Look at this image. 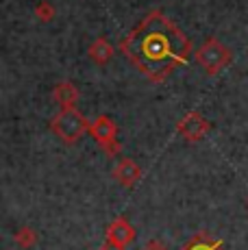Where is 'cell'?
<instances>
[{
    "label": "cell",
    "mask_w": 248,
    "mask_h": 250,
    "mask_svg": "<svg viewBox=\"0 0 248 250\" xmlns=\"http://www.w3.org/2000/svg\"><path fill=\"white\" fill-rule=\"evenodd\" d=\"M120 50L142 74L159 83L187 61L192 42L170 18L152 11L124 37Z\"/></svg>",
    "instance_id": "6da1fadb"
},
{
    "label": "cell",
    "mask_w": 248,
    "mask_h": 250,
    "mask_svg": "<svg viewBox=\"0 0 248 250\" xmlns=\"http://www.w3.org/2000/svg\"><path fill=\"white\" fill-rule=\"evenodd\" d=\"M50 131L55 133L61 142L65 144H76L85 133L89 131V122L85 115L74 107H63L59 113L52 115L50 120Z\"/></svg>",
    "instance_id": "7a4b0ae2"
},
{
    "label": "cell",
    "mask_w": 248,
    "mask_h": 250,
    "mask_svg": "<svg viewBox=\"0 0 248 250\" xmlns=\"http://www.w3.org/2000/svg\"><path fill=\"white\" fill-rule=\"evenodd\" d=\"M196 61L207 74L213 76L231 63V50H228L222 42H218L216 37H209L196 50Z\"/></svg>",
    "instance_id": "3957f363"
},
{
    "label": "cell",
    "mask_w": 248,
    "mask_h": 250,
    "mask_svg": "<svg viewBox=\"0 0 248 250\" xmlns=\"http://www.w3.org/2000/svg\"><path fill=\"white\" fill-rule=\"evenodd\" d=\"M89 133H92V137L96 139L109 155H116L118 152L116 124L111 122V118H107V115H98V118L89 124Z\"/></svg>",
    "instance_id": "277c9868"
},
{
    "label": "cell",
    "mask_w": 248,
    "mask_h": 250,
    "mask_svg": "<svg viewBox=\"0 0 248 250\" xmlns=\"http://www.w3.org/2000/svg\"><path fill=\"white\" fill-rule=\"evenodd\" d=\"M176 131H179L181 137L189 139V142H198V139H203L209 131H211V124H209V120H205L198 111H192L176 124Z\"/></svg>",
    "instance_id": "5b68a950"
},
{
    "label": "cell",
    "mask_w": 248,
    "mask_h": 250,
    "mask_svg": "<svg viewBox=\"0 0 248 250\" xmlns=\"http://www.w3.org/2000/svg\"><path fill=\"white\" fill-rule=\"evenodd\" d=\"M113 176H116V181L124 187H135V183L142 179V167L131 159H122L113 167Z\"/></svg>",
    "instance_id": "8992f818"
},
{
    "label": "cell",
    "mask_w": 248,
    "mask_h": 250,
    "mask_svg": "<svg viewBox=\"0 0 248 250\" xmlns=\"http://www.w3.org/2000/svg\"><path fill=\"white\" fill-rule=\"evenodd\" d=\"M107 239H111V242H116V244H122V246H128V244H133V239H135V230H133V227L128 224L126 218H116L107 227Z\"/></svg>",
    "instance_id": "52a82bcc"
},
{
    "label": "cell",
    "mask_w": 248,
    "mask_h": 250,
    "mask_svg": "<svg viewBox=\"0 0 248 250\" xmlns=\"http://www.w3.org/2000/svg\"><path fill=\"white\" fill-rule=\"evenodd\" d=\"M52 98H55L57 104H61V109L74 107L76 100H79V89H76V85L65 81V83H59L55 89H52Z\"/></svg>",
    "instance_id": "ba28073f"
},
{
    "label": "cell",
    "mask_w": 248,
    "mask_h": 250,
    "mask_svg": "<svg viewBox=\"0 0 248 250\" xmlns=\"http://www.w3.org/2000/svg\"><path fill=\"white\" fill-rule=\"evenodd\" d=\"M87 55L92 57V61H96L98 65H104V63H109V61H111V57H113V46L109 44L104 37H98V40L94 42L92 46H89Z\"/></svg>",
    "instance_id": "9c48e42d"
},
{
    "label": "cell",
    "mask_w": 248,
    "mask_h": 250,
    "mask_svg": "<svg viewBox=\"0 0 248 250\" xmlns=\"http://www.w3.org/2000/svg\"><path fill=\"white\" fill-rule=\"evenodd\" d=\"M183 250H224V248H222V242L203 233V235H196L194 239H189Z\"/></svg>",
    "instance_id": "30bf717a"
},
{
    "label": "cell",
    "mask_w": 248,
    "mask_h": 250,
    "mask_svg": "<svg viewBox=\"0 0 248 250\" xmlns=\"http://www.w3.org/2000/svg\"><path fill=\"white\" fill-rule=\"evenodd\" d=\"M13 239H16V244L20 248H31L37 244V233L31 227H22L13 233Z\"/></svg>",
    "instance_id": "8fae6325"
},
{
    "label": "cell",
    "mask_w": 248,
    "mask_h": 250,
    "mask_svg": "<svg viewBox=\"0 0 248 250\" xmlns=\"http://www.w3.org/2000/svg\"><path fill=\"white\" fill-rule=\"evenodd\" d=\"M35 16L40 22H50L55 18V7H52L48 0H40L35 4Z\"/></svg>",
    "instance_id": "7c38bea8"
},
{
    "label": "cell",
    "mask_w": 248,
    "mask_h": 250,
    "mask_svg": "<svg viewBox=\"0 0 248 250\" xmlns=\"http://www.w3.org/2000/svg\"><path fill=\"white\" fill-rule=\"evenodd\" d=\"M142 250H168V248H165V244H164V242H157V239H150V242L146 244V246L142 248Z\"/></svg>",
    "instance_id": "4fadbf2b"
},
{
    "label": "cell",
    "mask_w": 248,
    "mask_h": 250,
    "mask_svg": "<svg viewBox=\"0 0 248 250\" xmlns=\"http://www.w3.org/2000/svg\"><path fill=\"white\" fill-rule=\"evenodd\" d=\"M100 250H126V246H122V244H116V242H111V239H107V242H104V246L100 248Z\"/></svg>",
    "instance_id": "5bb4252c"
},
{
    "label": "cell",
    "mask_w": 248,
    "mask_h": 250,
    "mask_svg": "<svg viewBox=\"0 0 248 250\" xmlns=\"http://www.w3.org/2000/svg\"><path fill=\"white\" fill-rule=\"evenodd\" d=\"M246 207H248V200H246Z\"/></svg>",
    "instance_id": "9a60e30c"
}]
</instances>
